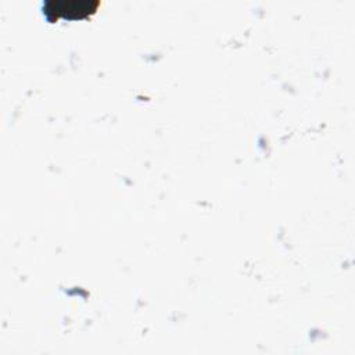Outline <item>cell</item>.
<instances>
[{
    "label": "cell",
    "mask_w": 355,
    "mask_h": 355,
    "mask_svg": "<svg viewBox=\"0 0 355 355\" xmlns=\"http://www.w3.org/2000/svg\"><path fill=\"white\" fill-rule=\"evenodd\" d=\"M98 1H78V0H61V1H47L44 4V12L47 18L57 19L58 17L79 18L85 17L96 10Z\"/></svg>",
    "instance_id": "6da1fadb"
}]
</instances>
